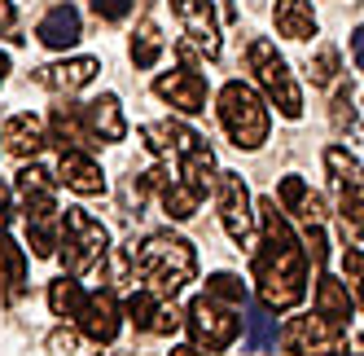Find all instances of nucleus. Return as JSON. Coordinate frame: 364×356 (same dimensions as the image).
I'll return each instance as SVG.
<instances>
[{
  "instance_id": "1",
  "label": "nucleus",
  "mask_w": 364,
  "mask_h": 356,
  "mask_svg": "<svg viewBox=\"0 0 364 356\" xmlns=\"http://www.w3.org/2000/svg\"><path fill=\"white\" fill-rule=\"evenodd\" d=\"M259 246H255V282L268 308H294L307 295V256L294 238L290 220L277 211V198H259Z\"/></svg>"
},
{
  "instance_id": "2",
  "label": "nucleus",
  "mask_w": 364,
  "mask_h": 356,
  "mask_svg": "<svg viewBox=\"0 0 364 356\" xmlns=\"http://www.w3.org/2000/svg\"><path fill=\"white\" fill-rule=\"evenodd\" d=\"M123 260L132 268H141V277L149 282L154 295H180L198 273L193 246L185 238H176V234H145L141 242L132 238L127 251H123Z\"/></svg>"
},
{
  "instance_id": "3",
  "label": "nucleus",
  "mask_w": 364,
  "mask_h": 356,
  "mask_svg": "<svg viewBox=\"0 0 364 356\" xmlns=\"http://www.w3.org/2000/svg\"><path fill=\"white\" fill-rule=\"evenodd\" d=\"M220 123H224V132L228 141L237 145V150H259L268 141V128H272V119H268V106L259 101V93L242 80H228L220 88Z\"/></svg>"
},
{
  "instance_id": "4",
  "label": "nucleus",
  "mask_w": 364,
  "mask_h": 356,
  "mask_svg": "<svg viewBox=\"0 0 364 356\" xmlns=\"http://www.w3.org/2000/svg\"><path fill=\"white\" fill-rule=\"evenodd\" d=\"M62 220V234H58V246H62V264L70 277H88L101 268V260H106V246H110V234H106V224L92 220L88 211L80 207H66L58 211Z\"/></svg>"
},
{
  "instance_id": "5",
  "label": "nucleus",
  "mask_w": 364,
  "mask_h": 356,
  "mask_svg": "<svg viewBox=\"0 0 364 356\" xmlns=\"http://www.w3.org/2000/svg\"><path fill=\"white\" fill-rule=\"evenodd\" d=\"M246 62H250V70H255L259 88H264L268 101L277 106V115H281V119H299V115H303V88H299V80H294L290 62L277 53V44L264 40V36H255L250 48H246Z\"/></svg>"
},
{
  "instance_id": "6",
  "label": "nucleus",
  "mask_w": 364,
  "mask_h": 356,
  "mask_svg": "<svg viewBox=\"0 0 364 356\" xmlns=\"http://www.w3.org/2000/svg\"><path fill=\"white\" fill-rule=\"evenodd\" d=\"M180 325H189L193 343L206 347V352H220V347H228L232 339L242 335V317H232L228 303H220V299H211V295H198V299L189 303V313L180 317Z\"/></svg>"
},
{
  "instance_id": "7",
  "label": "nucleus",
  "mask_w": 364,
  "mask_h": 356,
  "mask_svg": "<svg viewBox=\"0 0 364 356\" xmlns=\"http://www.w3.org/2000/svg\"><path fill=\"white\" fill-rule=\"evenodd\" d=\"M281 347L285 352H299V356H347V339H343V325L329 321V317H290V325L281 330Z\"/></svg>"
},
{
  "instance_id": "8",
  "label": "nucleus",
  "mask_w": 364,
  "mask_h": 356,
  "mask_svg": "<svg viewBox=\"0 0 364 356\" xmlns=\"http://www.w3.org/2000/svg\"><path fill=\"white\" fill-rule=\"evenodd\" d=\"M215 207H220L224 234L237 246H250L255 211H250V189H246V181H242L237 172H215Z\"/></svg>"
},
{
  "instance_id": "9",
  "label": "nucleus",
  "mask_w": 364,
  "mask_h": 356,
  "mask_svg": "<svg viewBox=\"0 0 364 356\" xmlns=\"http://www.w3.org/2000/svg\"><path fill=\"white\" fill-rule=\"evenodd\" d=\"M154 93H159L167 106H176L180 115H202L206 110V75L198 66H176L167 75H159L154 80Z\"/></svg>"
},
{
  "instance_id": "10",
  "label": "nucleus",
  "mask_w": 364,
  "mask_h": 356,
  "mask_svg": "<svg viewBox=\"0 0 364 356\" xmlns=\"http://www.w3.org/2000/svg\"><path fill=\"white\" fill-rule=\"evenodd\" d=\"M18 198H22V211L27 220H58V185L40 163H27L18 172Z\"/></svg>"
},
{
  "instance_id": "11",
  "label": "nucleus",
  "mask_w": 364,
  "mask_h": 356,
  "mask_svg": "<svg viewBox=\"0 0 364 356\" xmlns=\"http://www.w3.org/2000/svg\"><path fill=\"white\" fill-rule=\"evenodd\" d=\"M171 9L185 22L189 44H198L206 58H220V22H215L211 0H171Z\"/></svg>"
},
{
  "instance_id": "12",
  "label": "nucleus",
  "mask_w": 364,
  "mask_h": 356,
  "mask_svg": "<svg viewBox=\"0 0 364 356\" xmlns=\"http://www.w3.org/2000/svg\"><path fill=\"white\" fill-rule=\"evenodd\" d=\"M80 123L88 128L92 141H123L127 137V119H123V106L114 93H101L88 106H80Z\"/></svg>"
},
{
  "instance_id": "13",
  "label": "nucleus",
  "mask_w": 364,
  "mask_h": 356,
  "mask_svg": "<svg viewBox=\"0 0 364 356\" xmlns=\"http://www.w3.org/2000/svg\"><path fill=\"white\" fill-rule=\"evenodd\" d=\"M101 75V62L97 58H66V62H48V66H40L36 70V80L44 84V88H53V93H80V88H88L92 80Z\"/></svg>"
},
{
  "instance_id": "14",
  "label": "nucleus",
  "mask_w": 364,
  "mask_h": 356,
  "mask_svg": "<svg viewBox=\"0 0 364 356\" xmlns=\"http://www.w3.org/2000/svg\"><path fill=\"white\" fill-rule=\"evenodd\" d=\"M58 176L66 181V189L84 194V198H92V194H106V176H101V163H97V159L88 155V150H80V145L62 150Z\"/></svg>"
},
{
  "instance_id": "15",
  "label": "nucleus",
  "mask_w": 364,
  "mask_h": 356,
  "mask_svg": "<svg viewBox=\"0 0 364 356\" xmlns=\"http://www.w3.org/2000/svg\"><path fill=\"white\" fill-rule=\"evenodd\" d=\"M80 36H84V22H80V9H75V5H53L40 18V27H36V40L44 48H58V53L75 48Z\"/></svg>"
},
{
  "instance_id": "16",
  "label": "nucleus",
  "mask_w": 364,
  "mask_h": 356,
  "mask_svg": "<svg viewBox=\"0 0 364 356\" xmlns=\"http://www.w3.org/2000/svg\"><path fill=\"white\" fill-rule=\"evenodd\" d=\"M75 317H80L88 339L114 343V335H119V303H114V295H106V290L84 295V303H80V313H75Z\"/></svg>"
},
{
  "instance_id": "17",
  "label": "nucleus",
  "mask_w": 364,
  "mask_h": 356,
  "mask_svg": "<svg viewBox=\"0 0 364 356\" xmlns=\"http://www.w3.org/2000/svg\"><path fill=\"white\" fill-rule=\"evenodd\" d=\"M311 303H316V313H321V317H329V321H338V325H347V321L355 317V299H351L347 282H338V277H329V273L316 277Z\"/></svg>"
},
{
  "instance_id": "18",
  "label": "nucleus",
  "mask_w": 364,
  "mask_h": 356,
  "mask_svg": "<svg viewBox=\"0 0 364 356\" xmlns=\"http://www.w3.org/2000/svg\"><path fill=\"white\" fill-rule=\"evenodd\" d=\"M0 295H5V303H18L27 295V256L5 234H0Z\"/></svg>"
},
{
  "instance_id": "19",
  "label": "nucleus",
  "mask_w": 364,
  "mask_h": 356,
  "mask_svg": "<svg viewBox=\"0 0 364 356\" xmlns=\"http://www.w3.org/2000/svg\"><path fill=\"white\" fill-rule=\"evenodd\" d=\"M277 31L285 40H311L316 36V9H311V0H277Z\"/></svg>"
},
{
  "instance_id": "20",
  "label": "nucleus",
  "mask_w": 364,
  "mask_h": 356,
  "mask_svg": "<svg viewBox=\"0 0 364 356\" xmlns=\"http://www.w3.org/2000/svg\"><path fill=\"white\" fill-rule=\"evenodd\" d=\"M44 141H48V137H44V123H40L36 115H9V119H5V150H9V155L31 159Z\"/></svg>"
},
{
  "instance_id": "21",
  "label": "nucleus",
  "mask_w": 364,
  "mask_h": 356,
  "mask_svg": "<svg viewBox=\"0 0 364 356\" xmlns=\"http://www.w3.org/2000/svg\"><path fill=\"white\" fill-rule=\"evenodd\" d=\"M180 176H185V185H193L202 198H206V189L215 185V155H211V145H206L202 137L180 155Z\"/></svg>"
},
{
  "instance_id": "22",
  "label": "nucleus",
  "mask_w": 364,
  "mask_h": 356,
  "mask_svg": "<svg viewBox=\"0 0 364 356\" xmlns=\"http://www.w3.org/2000/svg\"><path fill=\"white\" fill-rule=\"evenodd\" d=\"M277 202H281L285 211L303 216V220H321V216H325V202H321V194H311L303 176H285V181H281V189H277Z\"/></svg>"
},
{
  "instance_id": "23",
  "label": "nucleus",
  "mask_w": 364,
  "mask_h": 356,
  "mask_svg": "<svg viewBox=\"0 0 364 356\" xmlns=\"http://www.w3.org/2000/svg\"><path fill=\"white\" fill-rule=\"evenodd\" d=\"M246 347L250 352H272L277 347V317H272L268 303H250V313H246Z\"/></svg>"
},
{
  "instance_id": "24",
  "label": "nucleus",
  "mask_w": 364,
  "mask_h": 356,
  "mask_svg": "<svg viewBox=\"0 0 364 356\" xmlns=\"http://www.w3.org/2000/svg\"><path fill=\"white\" fill-rule=\"evenodd\" d=\"M163 48H167V36H163V27H159L154 18H145L141 27L132 31V62H136L141 70H149V66H159Z\"/></svg>"
},
{
  "instance_id": "25",
  "label": "nucleus",
  "mask_w": 364,
  "mask_h": 356,
  "mask_svg": "<svg viewBox=\"0 0 364 356\" xmlns=\"http://www.w3.org/2000/svg\"><path fill=\"white\" fill-rule=\"evenodd\" d=\"M198 207H202V194L193 185H185V181H167L163 185V211L171 220H189V216H198Z\"/></svg>"
},
{
  "instance_id": "26",
  "label": "nucleus",
  "mask_w": 364,
  "mask_h": 356,
  "mask_svg": "<svg viewBox=\"0 0 364 356\" xmlns=\"http://www.w3.org/2000/svg\"><path fill=\"white\" fill-rule=\"evenodd\" d=\"M53 137L62 141V150H70V145H97L88 137V128L80 123V110H70V106H58L53 110Z\"/></svg>"
},
{
  "instance_id": "27",
  "label": "nucleus",
  "mask_w": 364,
  "mask_h": 356,
  "mask_svg": "<svg viewBox=\"0 0 364 356\" xmlns=\"http://www.w3.org/2000/svg\"><path fill=\"white\" fill-rule=\"evenodd\" d=\"M84 303V290L75 277H58V282H48V308H53V317H75Z\"/></svg>"
},
{
  "instance_id": "28",
  "label": "nucleus",
  "mask_w": 364,
  "mask_h": 356,
  "mask_svg": "<svg viewBox=\"0 0 364 356\" xmlns=\"http://www.w3.org/2000/svg\"><path fill=\"white\" fill-rule=\"evenodd\" d=\"M206 295L228 303V308H246V286H242V277H232V273H211L206 277Z\"/></svg>"
},
{
  "instance_id": "29",
  "label": "nucleus",
  "mask_w": 364,
  "mask_h": 356,
  "mask_svg": "<svg viewBox=\"0 0 364 356\" xmlns=\"http://www.w3.org/2000/svg\"><path fill=\"white\" fill-rule=\"evenodd\" d=\"M27 242H31V256L48 260L58 251V220H27Z\"/></svg>"
},
{
  "instance_id": "30",
  "label": "nucleus",
  "mask_w": 364,
  "mask_h": 356,
  "mask_svg": "<svg viewBox=\"0 0 364 356\" xmlns=\"http://www.w3.org/2000/svg\"><path fill=\"white\" fill-rule=\"evenodd\" d=\"M127 321H132L136 330H149V321H154V313H159V295L154 290H132L127 295Z\"/></svg>"
},
{
  "instance_id": "31",
  "label": "nucleus",
  "mask_w": 364,
  "mask_h": 356,
  "mask_svg": "<svg viewBox=\"0 0 364 356\" xmlns=\"http://www.w3.org/2000/svg\"><path fill=\"white\" fill-rule=\"evenodd\" d=\"M325 167L333 172V181H338V185L360 181V159H355V155H347L343 145H329V150H325Z\"/></svg>"
},
{
  "instance_id": "32",
  "label": "nucleus",
  "mask_w": 364,
  "mask_h": 356,
  "mask_svg": "<svg viewBox=\"0 0 364 356\" xmlns=\"http://www.w3.org/2000/svg\"><path fill=\"white\" fill-rule=\"evenodd\" d=\"M307 75H311V84H329L333 75H338V48L333 44H321L316 58L307 62Z\"/></svg>"
},
{
  "instance_id": "33",
  "label": "nucleus",
  "mask_w": 364,
  "mask_h": 356,
  "mask_svg": "<svg viewBox=\"0 0 364 356\" xmlns=\"http://www.w3.org/2000/svg\"><path fill=\"white\" fill-rule=\"evenodd\" d=\"M303 242H307V246H303V256H307L311 264L321 268V264L329 260V242H325V229H321V220H307V234H303Z\"/></svg>"
},
{
  "instance_id": "34",
  "label": "nucleus",
  "mask_w": 364,
  "mask_h": 356,
  "mask_svg": "<svg viewBox=\"0 0 364 356\" xmlns=\"http://www.w3.org/2000/svg\"><path fill=\"white\" fill-rule=\"evenodd\" d=\"M136 0H92V9L101 14V22H123L127 14H132Z\"/></svg>"
},
{
  "instance_id": "35",
  "label": "nucleus",
  "mask_w": 364,
  "mask_h": 356,
  "mask_svg": "<svg viewBox=\"0 0 364 356\" xmlns=\"http://www.w3.org/2000/svg\"><path fill=\"white\" fill-rule=\"evenodd\" d=\"M149 330H159V335H176L180 330V308H159L149 321Z\"/></svg>"
},
{
  "instance_id": "36",
  "label": "nucleus",
  "mask_w": 364,
  "mask_h": 356,
  "mask_svg": "<svg viewBox=\"0 0 364 356\" xmlns=\"http://www.w3.org/2000/svg\"><path fill=\"white\" fill-rule=\"evenodd\" d=\"M75 343H80V339H75L70 330H53V335H48V347H53V352H75Z\"/></svg>"
},
{
  "instance_id": "37",
  "label": "nucleus",
  "mask_w": 364,
  "mask_h": 356,
  "mask_svg": "<svg viewBox=\"0 0 364 356\" xmlns=\"http://www.w3.org/2000/svg\"><path fill=\"white\" fill-rule=\"evenodd\" d=\"M347 277L351 282H360V246L351 242V251H347Z\"/></svg>"
},
{
  "instance_id": "38",
  "label": "nucleus",
  "mask_w": 364,
  "mask_h": 356,
  "mask_svg": "<svg viewBox=\"0 0 364 356\" xmlns=\"http://www.w3.org/2000/svg\"><path fill=\"white\" fill-rule=\"evenodd\" d=\"M9 185H0V234H5V224H9Z\"/></svg>"
},
{
  "instance_id": "39",
  "label": "nucleus",
  "mask_w": 364,
  "mask_h": 356,
  "mask_svg": "<svg viewBox=\"0 0 364 356\" xmlns=\"http://www.w3.org/2000/svg\"><path fill=\"white\" fill-rule=\"evenodd\" d=\"M5 31H14V5L0 0V36H5Z\"/></svg>"
},
{
  "instance_id": "40",
  "label": "nucleus",
  "mask_w": 364,
  "mask_h": 356,
  "mask_svg": "<svg viewBox=\"0 0 364 356\" xmlns=\"http://www.w3.org/2000/svg\"><path fill=\"white\" fill-rule=\"evenodd\" d=\"M5 80H9V53H0V88H5Z\"/></svg>"
},
{
  "instance_id": "41",
  "label": "nucleus",
  "mask_w": 364,
  "mask_h": 356,
  "mask_svg": "<svg viewBox=\"0 0 364 356\" xmlns=\"http://www.w3.org/2000/svg\"><path fill=\"white\" fill-rule=\"evenodd\" d=\"M171 356H202V347H171Z\"/></svg>"
}]
</instances>
